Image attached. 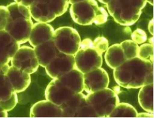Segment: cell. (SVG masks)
I'll use <instances>...</instances> for the list:
<instances>
[{
	"label": "cell",
	"mask_w": 154,
	"mask_h": 118,
	"mask_svg": "<svg viewBox=\"0 0 154 118\" xmlns=\"http://www.w3.org/2000/svg\"><path fill=\"white\" fill-rule=\"evenodd\" d=\"M126 59L138 57L139 46L132 40H128L120 44Z\"/></svg>",
	"instance_id": "obj_26"
},
{
	"label": "cell",
	"mask_w": 154,
	"mask_h": 118,
	"mask_svg": "<svg viewBox=\"0 0 154 118\" xmlns=\"http://www.w3.org/2000/svg\"><path fill=\"white\" fill-rule=\"evenodd\" d=\"M52 40L60 52L75 56L79 49L81 38L75 29L62 26L54 30Z\"/></svg>",
	"instance_id": "obj_5"
},
{
	"label": "cell",
	"mask_w": 154,
	"mask_h": 118,
	"mask_svg": "<svg viewBox=\"0 0 154 118\" xmlns=\"http://www.w3.org/2000/svg\"><path fill=\"white\" fill-rule=\"evenodd\" d=\"M153 113L149 112L146 113H140L137 115V117H153Z\"/></svg>",
	"instance_id": "obj_36"
},
{
	"label": "cell",
	"mask_w": 154,
	"mask_h": 118,
	"mask_svg": "<svg viewBox=\"0 0 154 118\" xmlns=\"http://www.w3.org/2000/svg\"><path fill=\"white\" fill-rule=\"evenodd\" d=\"M67 2L69 3V4H73V3H78V2H80L82 1H84V0H66Z\"/></svg>",
	"instance_id": "obj_39"
},
{
	"label": "cell",
	"mask_w": 154,
	"mask_h": 118,
	"mask_svg": "<svg viewBox=\"0 0 154 118\" xmlns=\"http://www.w3.org/2000/svg\"><path fill=\"white\" fill-rule=\"evenodd\" d=\"M11 65L29 74L35 73L39 63L34 48L29 46H21L11 60Z\"/></svg>",
	"instance_id": "obj_7"
},
{
	"label": "cell",
	"mask_w": 154,
	"mask_h": 118,
	"mask_svg": "<svg viewBox=\"0 0 154 118\" xmlns=\"http://www.w3.org/2000/svg\"><path fill=\"white\" fill-rule=\"evenodd\" d=\"M9 64H5V65H0V75H5L6 73L9 68Z\"/></svg>",
	"instance_id": "obj_35"
},
{
	"label": "cell",
	"mask_w": 154,
	"mask_h": 118,
	"mask_svg": "<svg viewBox=\"0 0 154 118\" xmlns=\"http://www.w3.org/2000/svg\"><path fill=\"white\" fill-rule=\"evenodd\" d=\"M86 102V96L82 92L74 94L60 106L62 110V117H75L79 109Z\"/></svg>",
	"instance_id": "obj_18"
},
{
	"label": "cell",
	"mask_w": 154,
	"mask_h": 118,
	"mask_svg": "<svg viewBox=\"0 0 154 118\" xmlns=\"http://www.w3.org/2000/svg\"><path fill=\"white\" fill-rule=\"evenodd\" d=\"M35 1V0H15V2L21 3L25 6L29 7Z\"/></svg>",
	"instance_id": "obj_34"
},
{
	"label": "cell",
	"mask_w": 154,
	"mask_h": 118,
	"mask_svg": "<svg viewBox=\"0 0 154 118\" xmlns=\"http://www.w3.org/2000/svg\"><path fill=\"white\" fill-rule=\"evenodd\" d=\"M40 1L47 3L52 11L54 13L56 17L64 14L69 6V3L66 0H40Z\"/></svg>",
	"instance_id": "obj_25"
},
{
	"label": "cell",
	"mask_w": 154,
	"mask_h": 118,
	"mask_svg": "<svg viewBox=\"0 0 154 118\" xmlns=\"http://www.w3.org/2000/svg\"><path fill=\"white\" fill-rule=\"evenodd\" d=\"M99 8L95 0H84L71 5L70 15L77 24L83 26L91 25L94 22Z\"/></svg>",
	"instance_id": "obj_6"
},
{
	"label": "cell",
	"mask_w": 154,
	"mask_h": 118,
	"mask_svg": "<svg viewBox=\"0 0 154 118\" xmlns=\"http://www.w3.org/2000/svg\"><path fill=\"white\" fill-rule=\"evenodd\" d=\"M74 57L75 68L83 74L102 66V54L93 48V41L89 38L81 41L79 49Z\"/></svg>",
	"instance_id": "obj_3"
},
{
	"label": "cell",
	"mask_w": 154,
	"mask_h": 118,
	"mask_svg": "<svg viewBox=\"0 0 154 118\" xmlns=\"http://www.w3.org/2000/svg\"><path fill=\"white\" fill-rule=\"evenodd\" d=\"M9 19V12L5 6L0 5V30H4Z\"/></svg>",
	"instance_id": "obj_32"
},
{
	"label": "cell",
	"mask_w": 154,
	"mask_h": 118,
	"mask_svg": "<svg viewBox=\"0 0 154 118\" xmlns=\"http://www.w3.org/2000/svg\"><path fill=\"white\" fill-rule=\"evenodd\" d=\"M34 50L39 65L44 68L60 52L52 39L34 47Z\"/></svg>",
	"instance_id": "obj_16"
},
{
	"label": "cell",
	"mask_w": 154,
	"mask_h": 118,
	"mask_svg": "<svg viewBox=\"0 0 154 118\" xmlns=\"http://www.w3.org/2000/svg\"><path fill=\"white\" fill-rule=\"evenodd\" d=\"M108 13L106 11V10L102 7H99L97 14L96 15V17L94 20V22L97 25H101L105 23L108 19Z\"/></svg>",
	"instance_id": "obj_33"
},
{
	"label": "cell",
	"mask_w": 154,
	"mask_h": 118,
	"mask_svg": "<svg viewBox=\"0 0 154 118\" xmlns=\"http://www.w3.org/2000/svg\"><path fill=\"white\" fill-rule=\"evenodd\" d=\"M138 112L128 103H119L107 117H137Z\"/></svg>",
	"instance_id": "obj_23"
},
{
	"label": "cell",
	"mask_w": 154,
	"mask_h": 118,
	"mask_svg": "<svg viewBox=\"0 0 154 118\" xmlns=\"http://www.w3.org/2000/svg\"><path fill=\"white\" fill-rule=\"evenodd\" d=\"M17 102L18 97L17 95V93L14 92L12 96L10 98L9 100L1 101V102H0V107H1L3 110L9 112V111H11V110L14 108Z\"/></svg>",
	"instance_id": "obj_30"
},
{
	"label": "cell",
	"mask_w": 154,
	"mask_h": 118,
	"mask_svg": "<svg viewBox=\"0 0 154 118\" xmlns=\"http://www.w3.org/2000/svg\"><path fill=\"white\" fill-rule=\"evenodd\" d=\"M114 78L116 83L125 89H140L142 86L153 83V63L149 59L138 57L126 60L114 69Z\"/></svg>",
	"instance_id": "obj_1"
},
{
	"label": "cell",
	"mask_w": 154,
	"mask_h": 118,
	"mask_svg": "<svg viewBox=\"0 0 154 118\" xmlns=\"http://www.w3.org/2000/svg\"><path fill=\"white\" fill-rule=\"evenodd\" d=\"M20 44L5 30H0V65L8 64L19 49Z\"/></svg>",
	"instance_id": "obj_12"
},
{
	"label": "cell",
	"mask_w": 154,
	"mask_h": 118,
	"mask_svg": "<svg viewBox=\"0 0 154 118\" xmlns=\"http://www.w3.org/2000/svg\"><path fill=\"white\" fill-rule=\"evenodd\" d=\"M8 117V112L3 110L1 107H0V117Z\"/></svg>",
	"instance_id": "obj_38"
},
{
	"label": "cell",
	"mask_w": 154,
	"mask_h": 118,
	"mask_svg": "<svg viewBox=\"0 0 154 118\" xmlns=\"http://www.w3.org/2000/svg\"><path fill=\"white\" fill-rule=\"evenodd\" d=\"M75 117H98L93 107L86 102L77 113Z\"/></svg>",
	"instance_id": "obj_29"
},
{
	"label": "cell",
	"mask_w": 154,
	"mask_h": 118,
	"mask_svg": "<svg viewBox=\"0 0 154 118\" xmlns=\"http://www.w3.org/2000/svg\"><path fill=\"white\" fill-rule=\"evenodd\" d=\"M93 48L100 54H103L109 48V42L105 37H97L93 41Z\"/></svg>",
	"instance_id": "obj_28"
},
{
	"label": "cell",
	"mask_w": 154,
	"mask_h": 118,
	"mask_svg": "<svg viewBox=\"0 0 154 118\" xmlns=\"http://www.w3.org/2000/svg\"><path fill=\"white\" fill-rule=\"evenodd\" d=\"M99 1L101 3H103V4H106V3H108L109 1H110V0H99Z\"/></svg>",
	"instance_id": "obj_40"
},
{
	"label": "cell",
	"mask_w": 154,
	"mask_h": 118,
	"mask_svg": "<svg viewBox=\"0 0 154 118\" xmlns=\"http://www.w3.org/2000/svg\"><path fill=\"white\" fill-rule=\"evenodd\" d=\"M105 52L106 63L111 69L116 68L127 60L120 44L109 47Z\"/></svg>",
	"instance_id": "obj_20"
},
{
	"label": "cell",
	"mask_w": 154,
	"mask_h": 118,
	"mask_svg": "<svg viewBox=\"0 0 154 118\" xmlns=\"http://www.w3.org/2000/svg\"><path fill=\"white\" fill-rule=\"evenodd\" d=\"M132 40L136 43L137 44H142L147 40V35L144 30L138 29L134 30L131 35Z\"/></svg>",
	"instance_id": "obj_31"
},
{
	"label": "cell",
	"mask_w": 154,
	"mask_h": 118,
	"mask_svg": "<svg viewBox=\"0 0 154 118\" xmlns=\"http://www.w3.org/2000/svg\"><path fill=\"white\" fill-rule=\"evenodd\" d=\"M14 92L7 76L5 75H0V102L9 100Z\"/></svg>",
	"instance_id": "obj_24"
},
{
	"label": "cell",
	"mask_w": 154,
	"mask_h": 118,
	"mask_svg": "<svg viewBox=\"0 0 154 118\" xmlns=\"http://www.w3.org/2000/svg\"><path fill=\"white\" fill-rule=\"evenodd\" d=\"M151 56H153V45L151 44H143L139 46L138 58L143 59H149Z\"/></svg>",
	"instance_id": "obj_27"
},
{
	"label": "cell",
	"mask_w": 154,
	"mask_h": 118,
	"mask_svg": "<svg viewBox=\"0 0 154 118\" xmlns=\"http://www.w3.org/2000/svg\"><path fill=\"white\" fill-rule=\"evenodd\" d=\"M153 83L149 84L142 86L138 92V102L142 108L146 112L153 113Z\"/></svg>",
	"instance_id": "obj_21"
},
{
	"label": "cell",
	"mask_w": 154,
	"mask_h": 118,
	"mask_svg": "<svg viewBox=\"0 0 154 118\" xmlns=\"http://www.w3.org/2000/svg\"><path fill=\"white\" fill-rule=\"evenodd\" d=\"M146 2L147 3L148 2L149 3H150L152 5H153V0H146Z\"/></svg>",
	"instance_id": "obj_41"
},
{
	"label": "cell",
	"mask_w": 154,
	"mask_h": 118,
	"mask_svg": "<svg viewBox=\"0 0 154 118\" xmlns=\"http://www.w3.org/2000/svg\"><path fill=\"white\" fill-rule=\"evenodd\" d=\"M6 7L9 12V21L17 18L32 19L29 7L17 2L11 3Z\"/></svg>",
	"instance_id": "obj_22"
},
{
	"label": "cell",
	"mask_w": 154,
	"mask_h": 118,
	"mask_svg": "<svg viewBox=\"0 0 154 118\" xmlns=\"http://www.w3.org/2000/svg\"><path fill=\"white\" fill-rule=\"evenodd\" d=\"M86 100L98 117H107L119 103V98L115 91L106 88L88 93Z\"/></svg>",
	"instance_id": "obj_4"
},
{
	"label": "cell",
	"mask_w": 154,
	"mask_h": 118,
	"mask_svg": "<svg viewBox=\"0 0 154 118\" xmlns=\"http://www.w3.org/2000/svg\"><path fill=\"white\" fill-rule=\"evenodd\" d=\"M74 93L58 79H52L45 90L46 100L60 106Z\"/></svg>",
	"instance_id": "obj_11"
},
{
	"label": "cell",
	"mask_w": 154,
	"mask_h": 118,
	"mask_svg": "<svg viewBox=\"0 0 154 118\" xmlns=\"http://www.w3.org/2000/svg\"><path fill=\"white\" fill-rule=\"evenodd\" d=\"M32 25V19L17 18L9 21L4 30L21 44L29 41Z\"/></svg>",
	"instance_id": "obj_9"
},
{
	"label": "cell",
	"mask_w": 154,
	"mask_h": 118,
	"mask_svg": "<svg viewBox=\"0 0 154 118\" xmlns=\"http://www.w3.org/2000/svg\"><path fill=\"white\" fill-rule=\"evenodd\" d=\"M146 0H110L107 10L115 21L122 26H131L138 21Z\"/></svg>",
	"instance_id": "obj_2"
},
{
	"label": "cell",
	"mask_w": 154,
	"mask_h": 118,
	"mask_svg": "<svg viewBox=\"0 0 154 118\" xmlns=\"http://www.w3.org/2000/svg\"><path fill=\"white\" fill-rule=\"evenodd\" d=\"M31 117H61L60 106L48 100H41L32 106L30 111Z\"/></svg>",
	"instance_id": "obj_14"
},
{
	"label": "cell",
	"mask_w": 154,
	"mask_h": 118,
	"mask_svg": "<svg viewBox=\"0 0 154 118\" xmlns=\"http://www.w3.org/2000/svg\"><path fill=\"white\" fill-rule=\"evenodd\" d=\"M45 68L46 73L52 79L59 78L69 71L75 68V57L59 52L56 58Z\"/></svg>",
	"instance_id": "obj_8"
},
{
	"label": "cell",
	"mask_w": 154,
	"mask_h": 118,
	"mask_svg": "<svg viewBox=\"0 0 154 118\" xmlns=\"http://www.w3.org/2000/svg\"><path fill=\"white\" fill-rule=\"evenodd\" d=\"M58 79L74 94L82 92L84 90L83 73L76 68L69 71Z\"/></svg>",
	"instance_id": "obj_19"
},
{
	"label": "cell",
	"mask_w": 154,
	"mask_h": 118,
	"mask_svg": "<svg viewBox=\"0 0 154 118\" xmlns=\"http://www.w3.org/2000/svg\"><path fill=\"white\" fill-rule=\"evenodd\" d=\"M148 30L151 35H153V19H152L148 23Z\"/></svg>",
	"instance_id": "obj_37"
},
{
	"label": "cell",
	"mask_w": 154,
	"mask_h": 118,
	"mask_svg": "<svg viewBox=\"0 0 154 118\" xmlns=\"http://www.w3.org/2000/svg\"><path fill=\"white\" fill-rule=\"evenodd\" d=\"M13 90L16 93L23 92L29 86L31 82V75L13 66H10L5 74Z\"/></svg>",
	"instance_id": "obj_15"
},
{
	"label": "cell",
	"mask_w": 154,
	"mask_h": 118,
	"mask_svg": "<svg viewBox=\"0 0 154 118\" xmlns=\"http://www.w3.org/2000/svg\"><path fill=\"white\" fill-rule=\"evenodd\" d=\"M54 29L46 23L37 22L33 24L29 41L34 47L52 39Z\"/></svg>",
	"instance_id": "obj_13"
},
{
	"label": "cell",
	"mask_w": 154,
	"mask_h": 118,
	"mask_svg": "<svg viewBox=\"0 0 154 118\" xmlns=\"http://www.w3.org/2000/svg\"><path fill=\"white\" fill-rule=\"evenodd\" d=\"M31 17L36 21L39 23H51L56 18L47 3L40 0H36L29 6Z\"/></svg>",
	"instance_id": "obj_17"
},
{
	"label": "cell",
	"mask_w": 154,
	"mask_h": 118,
	"mask_svg": "<svg viewBox=\"0 0 154 118\" xmlns=\"http://www.w3.org/2000/svg\"><path fill=\"white\" fill-rule=\"evenodd\" d=\"M84 90L91 93L106 89L109 85V77L106 71L100 67L83 74Z\"/></svg>",
	"instance_id": "obj_10"
}]
</instances>
